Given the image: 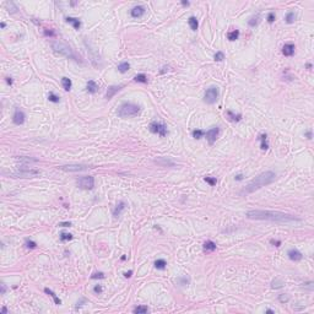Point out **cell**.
<instances>
[{
	"label": "cell",
	"mask_w": 314,
	"mask_h": 314,
	"mask_svg": "<svg viewBox=\"0 0 314 314\" xmlns=\"http://www.w3.org/2000/svg\"><path fill=\"white\" fill-rule=\"evenodd\" d=\"M78 185L81 189H87L91 190L95 187V178L92 176H85L78 179Z\"/></svg>",
	"instance_id": "7"
},
{
	"label": "cell",
	"mask_w": 314,
	"mask_h": 314,
	"mask_svg": "<svg viewBox=\"0 0 314 314\" xmlns=\"http://www.w3.org/2000/svg\"><path fill=\"white\" fill-rule=\"evenodd\" d=\"M279 301L282 302V303L288 302V301H290V297H288L287 295H280V296H279Z\"/></svg>",
	"instance_id": "43"
},
{
	"label": "cell",
	"mask_w": 314,
	"mask_h": 314,
	"mask_svg": "<svg viewBox=\"0 0 314 314\" xmlns=\"http://www.w3.org/2000/svg\"><path fill=\"white\" fill-rule=\"evenodd\" d=\"M227 117L232 122H239L242 119V114H234L232 111H227Z\"/></svg>",
	"instance_id": "26"
},
{
	"label": "cell",
	"mask_w": 314,
	"mask_h": 314,
	"mask_svg": "<svg viewBox=\"0 0 314 314\" xmlns=\"http://www.w3.org/2000/svg\"><path fill=\"white\" fill-rule=\"evenodd\" d=\"M259 19H260V16L259 15H256V16H254V17H251L249 21H248V23H249V26H251V27H254V26H256V25L259 23Z\"/></svg>",
	"instance_id": "33"
},
{
	"label": "cell",
	"mask_w": 314,
	"mask_h": 314,
	"mask_svg": "<svg viewBox=\"0 0 314 314\" xmlns=\"http://www.w3.org/2000/svg\"><path fill=\"white\" fill-rule=\"evenodd\" d=\"M238 37H239V31L238 30H233V31H231V32H228V34H227V38L229 39V41H236V39H238Z\"/></svg>",
	"instance_id": "28"
},
{
	"label": "cell",
	"mask_w": 314,
	"mask_h": 314,
	"mask_svg": "<svg viewBox=\"0 0 314 314\" xmlns=\"http://www.w3.org/2000/svg\"><path fill=\"white\" fill-rule=\"evenodd\" d=\"M265 312H266V313H275V312H274V311H272V309H266Z\"/></svg>",
	"instance_id": "55"
},
{
	"label": "cell",
	"mask_w": 314,
	"mask_h": 314,
	"mask_svg": "<svg viewBox=\"0 0 314 314\" xmlns=\"http://www.w3.org/2000/svg\"><path fill=\"white\" fill-rule=\"evenodd\" d=\"M122 87L123 86H111L109 89L107 90V93H106V98L107 100H111L113 96H114L117 92H119L122 90Z\"/></svg>",
	"instance_id": "16"
},
{
	"label": "cell",
	"mask_w": 314,
	"mask_h": 314,
	"mask_svg": "<svg viewBox=\"0 0 314 314\" xmlns=\"http://www.w3.org/2000/svg\"><path fill=\"white\" fill-rule=\"evenodd\" d=\"M271 243H272V244H275L276 247H280V245H281V242H280V240H275V239H271Z\"/></svg>",
	"instance_id": "47"
},
{
	"label": "cell",
	"mask_w": 314,
	"mask_h": 314,
	"mask_svg": "<svg viewBox=\"0 0 314 314\" xmlns=\"http://www.w3.org/2000/svg\"><path fill=\"white\" fill-rule=\"evenodd\" d=\"M25 113L22 111H20V109H15V113H14V115H12V122L15 123L16 125H21L25 123Z\"/></svg>",
	"instance_id": "10"
},
{
	"label": "cell",
	"mask_w": 314,
	"mask_h": 314,
	"mask_svg": "<svg viewBox=\"0 0 314 314\" xmlns=\"http://www.w3.org/2000/svg\"><path fill=\"white\" fill-rule=\"evenodd\" d=\"M234 178H236V181H242V179H243V176H242V174H237Z\"/></svg>",
	"instance_id": "50"
},
{
	"label": "cell",
	"mask_w": 314,
	"mask_h": 314,
	"mask_svg": "<svg viewBox=\"0 0 314 314\" xmlns=\"http://www.w3.org/2000/svg\"><path fill=\"white\" fill-rule=\"evenodd\" d=\"M306 136H307V139H309V140H311V139H312V130L307 131V133H306Z\"/></svg>",
	"instance_id": "48"
},
{
	"label": "cell",
	"mask_w": 314,
	"mask_h": 314,
	"mask_svg": "<svg viewBox=\"0 0 314 314\" xmlns=\"http://www.w3.org/2000/svg\"><path fill=\"white\" fill-rule=\"evenodd\" d=\"M86 90H87L89 93H96V92L98 91V85L96 84V81L89 80L87 81V84H86Z\"/></svg>",
	"instance_id": "15"
},
{
	"label": "cell",
	"mask_w": 314,
	"mask_h": 314,
	"mask_svg": "<svg viewBox=\"0 0 314 314\" xmlns=\"http://www.w3.org/2000/svg\"><path fill=\"white\" fill-rule=\"evenodd\" d=\"M129 69H130V64L128 63V61H123V63H120L119 65H118V71L122 73V74L126 73Z\"/></svg>",
	"instance_id": "23"
},
{
	"label": "cell",
	"mask_w": 314,
	"mask_h": 314,
	"mask_svg": "<svg viewBox=\"0 0 314 314\" xmlns=\"http://www.w3.org/2000/svg\"><path fill=\"white\" fill-rule=\"evenodd\" d=\"M16 159H17V161H20V162H26V163L36 162V161H37V159H34V158H28V157H17Z\"/></svg>",
	"instance_id": "39"
},
{
	"label": "cell",
	"mask_w": 314,
	"mask_h": 314,
	"mask_svg": "<svg viewBox=\"0 0 314 314\" xmlns=\"http://www.w3.org/2000/svg\"><path fill=\"white\" fill-rule=\"evenodd\" d=\"M52 48H53V50L55 53H59L60 55L65 56V58L74 59L75 61H80V59L78 58V55L73 52V49H71L69 45H66V44L61 43V42H53L52 43Z\"/></svg>",
	"instance_id": "3"
},
{
	"label": "cell",
	"mask_w": 314,
	"mask_h": 314,
	"mask_svg": "<svg viewBox=\"0 0 314 314\" xmlns=\"http://www.w3.org/2000/svg\"><path fill=\"white\" fill-rule=\"evenodd\" d=\"M155 162L161 164V166H169V167H174V162L169 161V159H166V158H158V159H155Z\"/></svg>",
	"instance_id": "24"
},
{
	"label": "cell",
	"mask_w": 314,
	"mask_h": 314,
	"mask_svg": "<svg viewBox=\"0 0 314 314\" xmlns=\"http://www.w3.org/2000/svg\"><path fill=\"white\" fill-rule=\"evenodd\" d=\"M247 217L249 220H265L271 222H280V223H293L301 222V220L293 215L280 212V211H270V210H250L247 212Z\"/></svg>",
	"instance_id": "1"
},
{
	"label": "cell",
	"mask_w": 314,
	"mask_h": 314,
	"mask_svg": "<svg viewBox=\"0 0 314 314\" xmlns=\"http://www.w3.org/2000/svg\"><path fill=\"white\" fill-rule=\"evenodd\" d=\"M276 179V174L272 171H267L259 174L258 177H255L253 181H251L247 187L242 190L243 194H249V193H254L255 190H259L260 188L265 187V185L271 184Z\"/></svg>",
	"instance_id": "2"
},
{
	"label": "cell",
	"mask_w": 314,
	"mask_h": 314,
	"mask_svg": "<svg viewBox=\"0 0 314 314\" xmlns=\"http://www.w3.org/2000/svg\"><path fill=\"white\" fill-rule=\"evenodd\" d=\"M66 22H69L73 25V27L75 30H80L81 27V21L79 19H75V17H66Z\"/></svg>",
	"instance_id": "19"
},
{
	"label": "cell",
	"mask_w": 314,
	"mask_h": 314,
	"mask_svg": "<svg viewBox=\"0 0 314 314\" xmlns=\"http://www.w3.org/2000/svg\"><path fill=\"white\" fill-rule=\"evenodd\" d=\"M204 135H205V131H204V130L197 129V130H194V131H193V136H194L195 139H201Z\"/></svg>",
	"instance_id": "35"
},
{
	"label": "cell",
	"mask_w": 314,
	"mask_h": 314,
	"mask_svg": "<svg viewBox=\"0 0 314 314\" xmlns=\"http://www.w3.org/2000/svg\"><path fill=\"white\" fill-rule=\"evenodd\" d=\"M5 291H6V286H5V284H1V295H4Z\"/></svg>",
	"instance_id": "49"
},
{
	"label": "cell",
	"mask_w": 314,
	"mask_h": 314,
	"mask_svg": "<svg viewBox=\"0 0 314 314\" xmlns=\"http://www.w3.org/2000/svg\"><path fill=\"white\" fill-rule=\"evenodd\" d=\"M135 80L136 82H141V84H146L147 82V76L145 75V74H137L136 76H135Z\"/></svg>",
	"instance_id": "29"
},
{
	"label": "cell",
	"mask_w": 314,
	"mask_h": 314,
	"mask_svg": "<svg viewBox=\"0 0 314 314\" xmlns=\"http://www.w3.org/2000/svg\"><path fill=\"white\" fill-rule=\"evenodd\" d=\"M58 226H60V227H70L71 223L70 222H60Z\"/></svg>",
	"instance_id": "46"
},
{
	"label": "cell",
	"mask_w": 314,
	"mask_h": 314,
	"mask_svg": "<svg viewBox=\"0 0 314 314\" xmlns=\"http://www.w3.org/2000/svg\"><path fill=\"white\" fill-rule=\"evenodd\" d=\"M182 4L184 5V6H188V5H189V1H182Z\"/></svg>",
	"instance_id": "53"
},
{
	"label": "cell",
	"mask_w": 314,
	"mask_h": 314,
	"mask_svg": "<svg viewBox=\"0 0 314 314\" xmlns=\"http://www.w3.org/2000/svg\"><path fill=\"white\" fill-rule=\"evenodd\" d=\"M218 89L216 86H210L209 89L205 91V95H204V102L208 104H214L216 101L218 100Z\"/></svg>",
	"instance_id": "5"
},
{
	"label": "cell",
	"mask_w": 314,
	"mask_h": 314,
	"mask_svg": "<svg viewBox=\"0 0 314 314\" xmlns=\"http://www.w3.org/2000/svg\"><path fill=\"white\" fill-rule=\"evenodd\" d=\"M70 239H73V234H70V233H65V232H63V233L60 234V240L66 242V240H70Z\"/></svg>",
	"instance_id": "36"
},
{
	"label": "cell",
	"mask_w": 314,
	"mask_h": 314,
	"mask_svg": "<svg viewBox=\"0 0 314 314\" xmlns=\"http://www.w3.org/2000/svg\"><path fill=\"white\" fill-rule=\"evenodd\" d=\"M25 245H26L27 248H31V249H34L36 247H37V244H36V242L31 240V239H26V242H25Z\"/></svg>",
	"instance_id": "38"
},
{
	"label": "cell",
	"mask_w": 314,
	"mask_h": 314,
	"mask_svg": "<svg viewBox=\"0 0 314 314\" xmlns=\"http://www.w3.org/2000/svg\"><path fill=\"white\" fill-rule=\"evenodd\" d=\"M91 279H104V275L103 272H96V274L91 276Z\"/></svg>",
	"instance_id": "44"
},
{
	"label": "cell",
	"mask_w": 314,
	"mask_h": 314,
	"mask_svg": "<svg viewBox=\"0 0 314 314\" xmlns=\"http://www.w3.org/2000/svg\"><path fill=\"white\" fill-rule=\"evenodd\" d=\"M307 69H309V70H311V69H312V64L308 63V64H307Z\"/></svg>",
	"instance_id": "54"
},
{
	"label": "cell",
	"mask_w": 314,
	"mask_h": 314,
	"mask_svg": "<svg viewBox=\"0 0 314 314\" xmlns=\"http://www.w3.org/2000/svg\"><path fill=\"white\" fill-rule=\"evenodd\" d=\"M188 25H189L190 28H192L193 31H197V30H198V26H199L197 17H195V16H190L189 20H188Z\"/></svg>",
	"instance_id": "22"
},
{
	"label": "cell",
	"mask_w": 314,
	"mask_h": 314,
	"mask_svg": "<svg viewBox=\"0 0 314 314\" xmlns=\"http://www.w3.org/2000/svg\"><path fill=\"white\" fill-rule=\"evenodd\" d=\"M131 274H133V271L130 270V271H128V272H125V274H124V276H125V277H130V276H131Z\"/></svg>",
	"instance_id": "51"
},
{
	"label": "cell",
	"mask_w": 314,
	"mask_h": 314,
	"mask_svg": "<svg viewBox=\"0 0 314 314\" xmlns=\"http://www.w3.org/2000/svg\"><path fill=\"white\" fill-rule=\"evenodd\" d=\"M287 255H288V258H290L291 260H293V261H300V260L303 259L302 253L297 249H290L287 251Z\"/></svg>",
	"instance_id": "13"
},
{
	"label": "cell",
	"mask_w": 314,
	"mask_h": 314,
	"mask_svg": "<svg viewBox=\"0 0 314 314\" xmlns=\"http://www.w3.org/2000/svg\"><path fill=\"white\" fill-rule=\"evenodd\" d=\"M166 265H167V262L164 259H157L155 261V266H156V269L158 270H164L166 269Z\"/></svg>",
	"instance_id": "27"
},
{
	"label": "cell",
	"mask_w": 314,
	"mask_h": 314,
	"mask_svg": "<svg viewBox=\"0 0 314 314\" xmlns=\"http://www.w3.org/2000/svg\"><path fill=\"white\" fill-rule=\"evenodd\" d=\"M205 182L209 183L211 187H214V185H216V183H217V181H216V178L215 177H205Z\"/></svg>",
	"instance_id": "37"
},
{
	"label": "cell",
	"mask_w": 314,
	"mask_h": 314,
	"mask_svg": "<svg viewBox=\"0 0 314 314\" xmlns=\"http://www.w3.org/2000/svg\"><path fill=\"white\" fill-rule=\"evenodd\" d=\"M147 312H148V308L145 306H139L134 309V313H136V314H145Z\"/></svg>",
	"instance_id": "30"
},
{
	"label": "cell",
	"mask_w": 314,
	"mask_h": 314,
	"mask_svg": "<svg viewBox=\"0 0 314 314\" xmlns=\"http://www.w3.org/2000/svg\"><path fill=\"white\" fill-rule=\"evenodd\" d=\"M140 107L134 103H123L118 109V115L120 118H131L136 117L140 113Z\"/></svg>",
	"instance_id": "4"
},
{
	"label": "cell",
	"mask_w": 314,
	"mask_h": 314,
	"mask_svg": "<svg viewBox=\"0 0 314 314\" xmlns=\"http://www.w3.org/2000/svg\"><path fill=\"white\" fill-rule=\"evenodd\" d=\"M203 249L205 253H211V251H214L216 249V243H214L212 240H206L203 245Z\"/></svg>",
	"instance_id": "18"
},
{
	"label": "cell",
	"mask_w": 314,
	"mask_h": 314,
	"mask_svg": "<svg viewBox=\"0 0 314 314\" xmlns=\"http://www.w3.org/2000/svg\"><path fill=\"white\" fill-rule=\"evenodd\" d=\"M93 291H95V293H101L102 291H103V288H102L101 285H96V286L93 287Z\"/></svg>",
	"instance_id": "45"
},
{
	"label": "cell",
	"mask_w": 314,
	"mask_h": 314,
	"mask_svg": "<svg viewBox=\"0 0 314 314\" xmlns=\"http://www.w3.org/2000/svg\"><path fill=\"white\" fill-rule=\"evenodd\" d=\"M125 209V203L124 201H119L117 204V206H115V209L113 210V216H114V217H119L120 216V214L123 212V210Z\"/></svg>",
	"instance_id": "17"
},
{
	"label": "cell",
	"mask_w": 314,
	"mask_h": 314,
	"mask_svg": "<svg viewBox=\"0 0 314 314\" xmlns=\"http://www.w3.org/2000/svg\"><path fill=\"white\" fill-rule=\"evenodd\" d=\"M48 100L50 102H53V103H58V102L60 101V97L59 96H56L54 92H49V95H48Z\"/></svg>",
	"instance_id": "32"
},
{
	"label": "cell",
	"mask_w": 314,
	"mask_h": 314,
	"mask_svg": "<svg viewBox=\"0 0 314 314\" xmlns=\"http://www.w3.org/2000/svg\"><path fill=\"white\" fill-rule=\"evenodd\" d=\"M41 172L37 169H20V171H15L9 173V176H12L15 178H32L38 176Z\"/></svg>",
	"instance_id": "6"
},
{
	"label": "cell",
	"mask_w": 314,
	"mask_h": 314,
	"mask_svg": "<svg viewBox=\"0 0 314 314\" xmlns=\"http://www.w3.org/2000/svg\"><path fill=\"white\" fill-rule=\"evenodd\" d=\"M150 131L153 134H157L159 136H166L167 135V126L162 124V123H157V122H152L150 124Z\"/></svg>",
	"instance_id": "8"
},
{
	"label": "cell",
	"mask_w": 314,
	"mask_h": 314,
	"mask_svg": "<svg viewBox=\"0 0 314 314\" xmlns=\"http://www.w3.org/2000/svg\"><path fill=\"white\" fill-rule=\"evenodd\" d=\"M44 292H45V293H48V295H49L50 297L53 298L55 304H58V306H59V304H61V301L59 300L58 297H56V295H55V293H54V292H53L52 290H49V288H44Z\"/></svg>",
	"instance_id": "25"
},
{
	"label": "cell",
	"mask_w": 314,
	"mask_h": 314,
	"mask_svg": "<svg viewBox=\"0 0 314 314\" xmlns=\"http://www.w3.org/2000/svg\"><path fill=\"white\" fill-rule=\"evenodd\" d=\"M146 12V9L141 6V5H137V6H134L131 10H130V15H131V17L134 19H139V17H141L144 16V14Z\"/></svg>",
	"instance_id": "11"
},
{
	"label": "cell",
	"mask_w": 314,
	"mask_h": 314,
	"mask_svg": "<svg viewBox=\"0 0 314 314\" xmlns=\"http://www.w3.org/2000/svg\"><path fill=\"white\" fill-rule=\"evenodd\" d=\"M61 85H63V89L65 91H70L71 90V86H73V82L69 78H63L61 79Z\"/></svg>",
	"instance_id": "20"
},
{
	"label": "cell",
	"mask_w": 314,
	"mask_h": 314,
	"mask_svg": "<svg viewBox=\"0 0 314 314\" xmlns=\"http://www.w3.org/2000/svg\"><path fill=\"white\" fill-rule=\"evenodd\" d=\"M282 285H284V282H281V281H277V280L272 281V288H280V287H282Z\"/></svg>",
	"instance_id": "42"
},
{
	"label": "cell",
	"mask_w": 314,
	"mask_h": 314,
	"mask_svg": "<svg viewBox=\"0 0 314 314\" xmlns=\"http://www.w3.org/2000/svg\"><path fill=\"white\" fill-rule=\"evenodd\" d=\"M63 171H69V172H79V171H85L89 167L87 166H82V164H70V166H61L59 167Z\"/></svg>",
	"instance_id": "12"
},
{
	"label": "cell",
	"mask_w": 314,
	"mask_h": 314,
	"mask_svg": "<svg viewBox=\"0 0 314 314\" xmlns=\"http://www.w3.org/2000/svg\"><path fill=\"white\" fill-rule=\"evenodd\" d=\"M259 139H260V141H261V145H260L261 150H267V148H269V144H267V135H266V134H261V135L259 136Z\"/></svg>",
	"instance_id": "21"
},
{
	"label": "cell",
	"mask_w": 314,
	"mask_h": 314,
	"mask_svg": "<svg viewBox=\"0 0 314 314\" xmlns=\"http://www.w3.org/2000/svg\"><path fill=\"white\" fill-rule=\"evenodd\" d=\"M5 6H6V8L9 9V11H10V12H15V11H16V10H17V8L15 6V4H14L12 1H6V3H5Z\"/></svg>",
	"instance_id": "34"
},
{
	"label": "cell",
	"mask_w": 314,
	"mask_h": 314,
	"mask_svg": "<svg viewBox=\"0 0 314 314\" xmlns=\"http://www.w3.org/2000/svg\"><path fill=\"white\" fill-rule=\"evenodd\" d=\"M6 82L9 85H12V80H11V78H6Z\"/></svg>",
	"instance_id": "52"
},
{
	"label": "cell",
	"mask_w": 314,
	"mask_h": 314,
	"mask_svg": "<svg viewBox=\"0 0 314 314\" xmlns=\"http://www.w3.org/2000/svg\"><path fill=\"white\" fill-rule=\"evenodd\" d=\"M275 19H276V15H275V12H269V15H267V22H270V23H272L275 21Z\"/></svg>",
	"instance_id": "41"
},
{
	"label": "cell",
	"mask_w": 314,
	"mask_h": 314,
	"mask_svg": "<svg viewBox=\"0 0 314 314\" xmlns=\"http://www.w3.org/2000/svg\"><path fill=\"white\" fill-rule=\"evenodd\" d=\"M295 20H296V14L293 12V11H290V12L286 15V22H287V23L295 22Z\"/></svg>",
	"instance_id": "31"
},
{
	"label": "cell",
	"mask_w": 314,
	"mask_h": 314,
	"mask_svg": "<svg viewBox=\"0 0 314 314\" xmlns=\"http://www.w3.org/2000/svg\"><path fill=\"white\" fill-rule=\"evenodd\" d=\"M218 134H220V129H218L217 126L211 128L210 130H208L206 133H205V136H206V140L209 141L210 145H212V144L216 141V139H217Z\"/></svg>",
	"instance_id": "9"
},
{
	"label": "cell",
	"mask_w": 314,
	"mask_h": 314,
	"mask_svg": "<svg viewBox=\"0 0 314 314\" xmlns=\"http://www.w3.org/2000/svg\"><path fill=\"white\" fill-rule=\"evenodd\" d=\"M282 53H284L285 56H292L295 54V44H292V43L285 44L284 48H282Z\"/></svg>",
	"instance_id": "14"
},
{
	"label": "cell",
	"mask_w": 314,
	"mask_h": 314,
	"mask_svg": "<svg viewBox=\"0 0 314 314\" xmlns=\"http://www.w3.org/2000/svg\"><path fill=\"white\" fill-rule=\"evenodd\" d=\"M225 59V54L222 52H217L215 54V60L216 61H222Z\"/></svg>",
	"instance_id": "40"
},
{
	"label": "cell",
	"mask_w": 314,
	"mask_h": 314,
	"mask_svg": "<svg viewBox=\"0 0 314 314\" xmlns=\"http://www.w3.org/2000/svg\"><path fill=\"white\" fill-rule=\"evenodd\" d=\"M6 312H8V309H6V308H5V307H4L3 309H1V313H6Z\"/></svg>",
	"instance_id": "56"
}]
</instances>
